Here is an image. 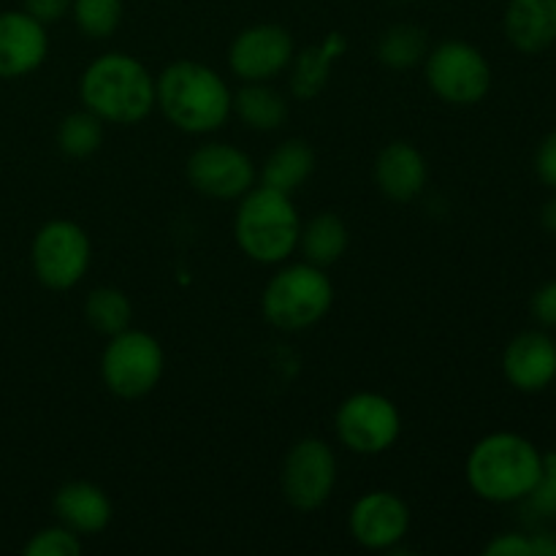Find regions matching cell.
<instances>
[{
    "label": "cell",
    "mask_w": 556,
    "mask_h": 556,
    "mask_svg": "<svg viewBox=\"0 0 556 556\" xmlns=\"http://www.w3.org/2000/svg\"><path fill=\"white\" fill-rule=\"evenodd\" d=\"M239 250L258 264H282L291 258L302 237V220L291 195L275 188H250L233 217Z\"/></svg>",
    "instance_id": "obj_4"
},
{
    "label": "cell",
    "mask_w": 556,
    "mask_h": 556,
    "mask_svg": "<svg viewBox=\"0 0 556 556\" xmlns=\"http://www.w3.org/2000/svg\"><path fill=\"white\" fill-rule=\"evenodd\" d=\"M47 25L33 20L25 9L0 11V79L33 74L47 60Z\"/></svg>",
    "instance_id": "obj_15"
},
{
    "label": "cell",
    "mask_w": 556,
    "mask_h": 556,
    "mask_svg": "<svg viewBox=\"0 0 556 556\" xmlns=\"http://www.w3.org/2000/svg\"><path fill=\"white\" fill-rule=\"evenodd\" d=\"M299 244H302V253L307 264L326 269V266L337 264V261L345 255L348 226L342 223V217L334 215V212L315 215L307 226H302Z\"/></svg>",
    "instance_id": "obj_22"
},
{
    "label": "cell",
    "mask_w": 556,
    "mask_h": 556,
    "mask_svg": "<svg viewBox=\"0 0 556 556\" xmlns=\"http://www.w3.org/2000/svg\"><path fill=\"white\" fill-rule=\"evenodd\" d=\"M503 25L519 52H546L556 43V0H508Z\"/></svg>",
    "instance_id": "obj_18"
},
{
    "label": "cell",
    "mask_w": 556,
    "mask_h": 556,
    "mask_svg": "<svg viewBox=\"0 0 556 556\" xmlns=\"http://www.w3.org/2000/svg\"><path fill=\"white\" fill-rule=\"evenodd\" d=\"M166 356L161 342L139 329H125L109 337L101 356V378L119 400H141L163 378Z\"/></svg>",
    "instance_id": "obj_6"
},
{
    "label": "cell",
    "mask_w": 556,
    "mask_h": 556,
    "mask_svg": "<svg viewBox=\"0 0 556 556\" xmlns=\"http://www.w3.org/2000/svg\"><path fill=\"white\" fill-rule=\"evenodd\" d=\"M503 372L516 391H546L556 380V342L541 329L521 331L505 348Z\"/></svg>",
    "instance_id": "obj_14"
},
{
    "label": "cell",
    "mask_w": 556,
    "mask_h": 556,
    "mask_svg": "<svg viewBox=\"0 0 556 556\" xmlns=\"http://www.w3.org/2000/svg\"><path fill=\"white\" fill-rule=\"evenodd\" d=\"M429 179L427 161L421 152L407 141H394L383 147L375 161V182L380 193L389 195L391 201H413L424 193Z\"/></svg>",
    "instance_id": "obj_16"
},
{
    "label": "cell",
    "mask_w": 556,
    "mask_h": 556,
    "mask_svg": "<svg viewBox=\"0 0 556 556\" xmlns=\"http://www.w3.org/2000/svg\"><path fill=\"white\" fill-rule=\"evenodd\" d=\"M541 223L548 233H556V199L546 201L541 210Z\"/></svg>",
    "instance_id": "obj_34"
},
{
    "label": "cell",
    "mask_w": 556,
    "mask_h": 556,
    "mask_svg": "<svg viewBox=\"0 0 556 556\" xmlns=\"http://www.w3.org/2000/svg\"><path fill=\"white\" fill-rule=\"evenodd\" d=\"M351 535L369 552H391L410 530V508L405 500L386 489H375L351 508Z\"/></svg>",
    "instance_id": "obj_13"
},
{
    "label": "cell",
    "mask_w": 556,
    "mask_h": 556,
    "mask_svg": "<svg viewBox=\"0 0 556 556\" xmlns=\"http://www.w3.org/2000/svg\"><path fill=\"white\" fill-rule=\"evenodd\" d=\"M81 552V541L76 532L68 527H47V530L36 532L30 541L25 543L27 556H76Z\"/></svg>",
    "instance_id": "obj_28"
},
{
    "label": "cell",
    "mask_w": 556,
    "mask_h": 556,
    "mask_svg": "<svg viewBox=\"0 0 556 556\" xmlns=\"http://www.w3.org/2000/svg\"><path fill=\"white\" fill-rule=\"evenodd\" d=\"M85 318L101 337H114L130 329L134 307L119 288H96L85 302Z\"/></svg>",
    "instance_id": "obj_24"
},
{
    "label": "cell",
    "mask_w": 556,
    "mask_h": 556,
    "mask_svg": "<svg viewBox=\"0 0 556 556\" xmlns=\"http://www.w3.org/2000/svg\"><path fill=\"white\" fill-rule=\"evenodd\" d=\"M525 508L530 510L535 519H543V521L556 519V451L543 454L541 478H538L530 497L525 500Z\"/></svg>",
    "instance_id": "obj_27"
},
{
    "label": "cell",
    "mask_w": 556,
    "mask_h": 556,
    "mask_svg": "<svg viewBox=\"0 0 556 556\" xmlns=\"http://www.w3.org/2000/svg\"><path fill=\"white\" fill-rule=\"evenodd\" d=\"M123 0H71L76 27L87 38H109L123 22Z\"/></svg>",
    "instance_id": "obj_26"
},
{
    "label": "cell",
    "mask_w": 556,
    "mask_h": 556,
    "mask_svg": "<svg viewBox=\"0 0 556 556\" xmlns=\"http://www.w3.org/2000/svg\"><path fill=\"white\" fill-rule=\"evenodd\" d=\"M79 96L103 123L136 125L155 109V79L144 63L123 52L101 54L87 65Z\"/></svg>",
    "instance_id": "obj_3"
},
{
    "label": "cell",
    "mask_w": 556,
    "mask_h": 556,
    "mask_svg": "<svg viewBox=\"0 0 556 556\" xmlns=\"http://www.w3.org/2000/svg\"><path fill=\"white\" fill-rule=\"evenodd\" d=\"M391 3H410V0H391Z\"/></svg>",
    "instance_id": "obj_35"
},
{
    "label": "cell",
    "mask_w": 556,
    "mask_h": 556,
    "mask_svg": "<svg viewBox=\"0 0 556 556\" xmlns=\"http://www.w3.org/2000/svg\"><path fill=\"white\" fill-rule=\"evenodd\" d=\"M54 516L76 535H96L112 521V500L90 481H74L58 489L52 500Z\"/></svg>",
    "instance_id": "obj_17"
},
{
    "label": "cell",
    "mask_w": 556,
    "mask_h": 556,
    "mask_svg": "<svg viewBox=\"0 0 556 556\" xmlns=\"http://www.w3.org/2000/svg\"><path fill=\"white\" fill-rule=\"evenodd\" d=\"M530 546L532 556H556V532H535V535H530Z\"/></svg>",
    "instance_id": "obj_33"
},
{
    "label": "cell",
    "mask_w": 556,
    "mask_h": 556,
    "mask_svg": "<svg viewBox=\"0 0 556 556\" xmlns=\"http://www.w3.org/2000/svg\"><path fill=\"white\" fill-rule=\"evenodd\" d=\"M427 52H429L427 33H424L418 25H410V22L391 25L378 41L380 63L396 71L418 65L424 58H427Z\"/></svg>",
    "instance_id": "obj_23"
},
{
    "label": "cell",
    "mask_w": 556,
    "mask_h": 556,
    "mask_svg": "<svg viewBox=\"0 0 556 556\" xmlns=\"http://www.w3.org/2000/svg\"><path fill=\"white\" fill-rule=\"evenodd\" d=\"M22 3H25L27 14L41 25H52L71 11V0H22Z\"/></svg>",
    "instance_id": "obj_32"
},
{
    "label": "cell",
    "mask_w": 556,
    "mask_h": 556,
    "mask_svg": "<svg viewBox=\"0 0 556 556\" xmlns=\"http://www.w3.org/2000/svg\"><path fill=\"white\" fill-rule=\"evenodd\" d=\"M424 74L438 98L451 106H476L492 90L486 54L467 41H443L424 58Z\"/></svg>",
    "instance_id": "obj_7"
},
{
    "label": "cell",
    "mask_w": 556,
    "mask_h": 556,
    "mask_svg": "<svg viewBox=\"0 0 556 556\" xmlns=\"http://www.w3.org/2000/svg\"><path fill=\"white\" fill-rule=\"evenodd\" d=\"M486 556H532L530 535H521V532H505V535H497L486 548H483Z\"/></svg>",
    "instance_id": "obj_31"
},
{
    "label": "cell",
    "mask_w": 556,
    "mask_h": 556,
    "mask_svg": "<svg viewBox=\"0 0 556 556\" xmlns=\"http://www.w3.org/2000/svg\"><path fill=\"white\" fill-rule=\"evenodd\" d=\"M345 49V38L340 33H331L324 41V47H309L302 54H293V71H291V92L299 101H313L329 79L331 63L337 54Z\"/></svg>",
    "instance_id": "obj_21"
},
{
    "label": "cell",
    "mask_w": 556,
    "mask_h": 556,
    "mask_svg": "<svg viewBox=\"0 0 556 556\" xmlns=\"http://www.w3.org/2000/svg\"><path fill=\"white\" fill-rule=\"evenodd\" d=\"M334 429L340 443L353 454L378 456L400 440L402 418L394 402L375 391L353 394L337 407Z\"/></svg>",
    "instance_id": "obj_9"
},
{
    "label": "cell",
    "mask_w": 556,
    "mask_h": 556,
    "mask_svg": "<svg viewBox=\"0 0 556 556\" xmlns=\"http://www.w3.org/2000/svg\"><path fill=\"white\" fill-rule=\"evenodd\" d=\"M103 144V119L90 109L71 112L58 128V147L68 157H90Z\"/></svg>",
    "instance_id": "obj_25"
},
{
    "label": "cell",
    "mask_w": 556,
    "mask_h": 556,
    "mask_svg": "<svg viewBox=\"0 0 556 556\" xmlns=\"http://www.w3.org/2000/svg\"><path fill=\"white\" fill-rule=\"evenodd\" d=\"M233 112L248 128L269 134L288 119V103L266 81H244V87H239L233 96Z\"/></svg>",
    "instance_id": "obj_20"
},
{
    "label": "cell",
    "mask_w": 556,
    "mask_h": 556,
    "mask_svg": "<svg viewBox=\"0 0 556 556\" xmlns=\"http://www.w3.org/2000/svg\"><path fill=\"white\" fill-rule=\"evenodd\" d=\"M535 174L546 188L556 190V130H552V134L538 144Z\"/></svg>",
    "instance_id": "obj_30"
},
{
    "label": "cell",
    "mask_w": 556,
    "mask_h": 556,
    "mask_svg": "<svg viewBox=\"0 0 556 556\" xmlns=\"http://www.w3.org/2000/svg\"><path fill=\"white\" fill-rule=\"evenodd\" d=\"M185 174L201 195L215 201L242 199L250 188H255L253 161L226 141L195 147L185 163Z\"/></svg>",
    "instance_id": "obj_11"
},
{
    "label": "cell",
    "mask_w": 556,
    "mask_h": 556,
    "mask_svg": "<svg viewBox=\"0 0 556 556\" xmlns=\"http://www.w3.org/2000/svg\"><path fill=\"white\" fill-rule=\"evenodd\" d=\"M293 38L280 25H253L233 38L228 65L242 81H269L291 65Z\"/></svg>",
    "instance_id": "obj_12"
},
{
    "label": "cell",
    "mask_w": 556,
    "mask_h": 556,
    "mask_svg": "<svg viewBox=\"0 0 556 556\" xmlns=\"http://www.w3.org/2000/svg\"><path fill=\"white\" fill-rule=\"evenodd\" d=\"M315 172V152L307 141L288 139L266 157L264 172H261V185L275 188L280 193L291 195L293 190L302 188Z\"/></svg>",
    "instance_id": "obj_19"
},
{
    "label": "cell",
    "mask_w": 556,
    "mask_h": 556,
    "mask_svg": "<svg viewBox=\"0 0 556 556\" xmlns=\"http://www.w3.org/2000/svg\"><path fill=\"white\" fill-rule=\"evenodd\" d=\"M92 248L85 228L74 220H49L30 244L33 275L52 291H68L90 269Z\"/></svg>",
    "instance_id": "obj_8"
},
{
    "label": "cell",
    "mask_w": 556,
    "mask_h": 556,
    "mask_svg": "<svg viewBox=\"0 0 556 556\" xmlns=\"http://www.w3.org/2000/svg\"><path fill=\"white\" fill-rule=\"evenodd\" d=\"M334 302V288L320 266L293 264L277 271L264 288V318L280 331H304L326 318Z\"/></svg>",
    "instance_id": "obj_5"
},
{
    "label": "cell",
    "mask_w": 556,
    "mask_h": 556,
    "mask_svg": "<svg viewBox=\"0 0 556 556\" xmlns=\"http://www.w3.org/2000/svg\"><path fill=\"white\" fill-rule=\"evenodd\" d=\"M543 454L516 432L486 434L472 445L465 476L472 492L494 505L525 503L541 478Z\"/></svg>",
    "instance_id": "obj_2"
},
{
    "label": "cell",
    "mask_w": 556,
    "mask_h": 556,
    "mask_svg": "<svg viewBox=\"0 0 556 556\" xmlns=\"http://www.w3.org/2000/svg\"><path fill=\"white\" fill-rule=\"evenodd\" d=\"M530 313L543 329H556V280L543 282L530 299Z\"/></svg>",
    "instance_id": "obj_29"
},
{
    "label": "cell",
    "mask_w": 556,
    "mask_h": 556,
    "mask_svg": "<svg viewBox=\"0 0 556 556\" xmlns=\"http://www.w3.org/2000/svg\"><path fill=\"white\" fill-rule=\"evenodd\" d=\"M282 494L302 514L318 510L337 483L334 451L318 438L299 440L282 462Z\"/></svg>",
    "instance_id": "obj_10"
},
{
    "label": "cell",
    "mask_w": 556,
    "mask_h": 556,
    "mask_svg": "<svg viewBox=\"0 0 556 556\" xmlns=\"http://www.w3.org/2000/svg\"><path fill=\"white\" fill-rule=\"evenodd\" d=\"M155 106L174 128L204 136L223 128L233 112L231 87L195 60H177L155 79Z\"/></svg>",
    "instance_id": "obj_1"
}]
</instances>
